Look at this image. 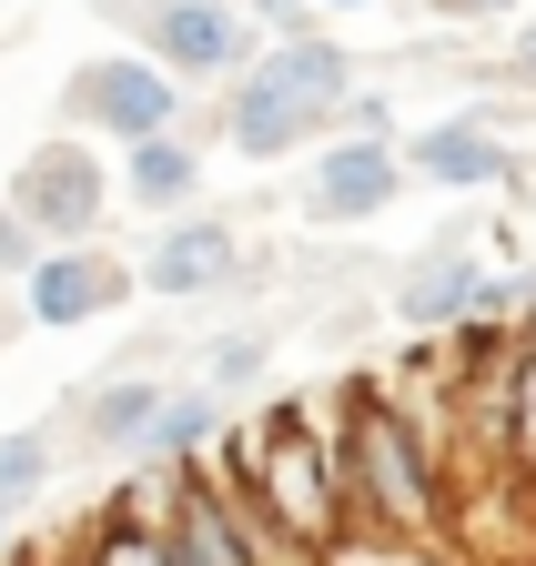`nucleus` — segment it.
Returning a JSON list of instances; mask_svg holds the SVG:
<instances>
[{
    "mask_svg": "<svg viewBox=\"0 0 536 566\" xmlns=\"http://www.w3.org/2000/svg\"><path fill=\"white\" fill-rule=\"evenodd\" d=\"M304 405H314L324 446H334L355 536L435 546V536H445V436H435V415L395 405V385H324V395H304Z\"/></svg>",
    "mask_w": 536,
    "mask_h": 566,
    "instance_id": "obj_1",
    "label": "nucleus"
},
{
    "mask_svg": "<svg viewBox=\"0 0 536 566\" xmlns=\"http://www.w3.org/2000/svg\"><path fill=\"white\" fill-rule=\"evenodd\" d=\"M223 465H233V485L253 495L263 516H274L304 556H334L355 536V506H345V475H334V446H324V424H314V405L294 395V405H263L243 436L223 446Z\"/></svg>",
    "mask_w": 536,
    "mask_h": 566,
    "instance_id": "obj_2",
    "label": "nucleus"
},
{
    "mask_svg": "<svg viewBox=\"0 0 536 566\" xmlns=\"http://www.w3.org/2000/svg\"><path fill=\"white\" fill-rule=\"evenodd\" d=\"M345 92H355V61L334 51L324 31H274L263 61L243 71L233 102H223V142H233L243 163H284V153H304L314 132H334Z\"/></svg>",
    "mask_w": 536,
    "mask_h": 566,
    "instance_id": "obj_3",
    "label": "nucleus"
},
{
    "mask_svg": "<svg viewBox=\"0 0 536 566\" xmlns=\"http://www.w3.org/2000/svg\"><path fill=\"white\" fill-rule=\"evenodd\" d=\"M112 11L143 31V51L172 61L182 82H243L263 61V21L243 0H112Z\"/></svg>",
    "mask_w": 536,
    "mask_h": 566,
    "instance_id": "obj_4",
    "label": "nucleus"
},
{
    "mask_svg": "<svg viewBox=\"0 0 536 566\" xmlns=\"http://www.w3.org/2000/svg\"><path fill=\"white\" fill-rule=\"evenodd\" d=\"M395 314H406L416 334H455V324H476V314H506V324H536V263L526 273H496L476 253H425L406 283H395Z\"/></svg>",
    "mask_w": 536,
    "mask_h": 566,
    "instance_id": "obj_5",
    "label": "nucleus"
},
{
    "mask_svg": "<svg viewBox=\"0 0 536 566\" xmlns=\"http://www.w3.org/2000/svg\"><path fill=\"white\" fill-rule=\"evenodd\" d=\"M61 102H72V122H82V132L143 142V132H172V122H182V71H172V61H153V51H112V61H82Z\"/></svg>",
    "mask_w": 536,
    "mask_h": 566,
    "instance_id": "obj_6",
    "label": "nucleus"
},
{
    "mask_svg": "<svg viewBox=\"0 0 536 566\" xmlns=\"http://www.w3.org/2000/svg\"><path fill=\"white\" fill-rule=\"evenodd\" d=\"M11 202L31 212L41 243H92L112 212V172L92 163V142H41V153L11 172Z\"/></svg>",
    "mask_w": 536,
    "mask_h": 566,
    "instance_id": "obj_7",
    "label": "nucleus"
},
{
    "mask_svg": "<svg viewBox=\"0 0 536 566\" xmlns=\"http://www.w3.org/2000/svg\"><path fill=\"white\" fill-rule=\"evenodd\" d=\"M406 153H395L385 132H334L324 142V163H314V182H304V223H324V233H345V223H375V212L406 192Z\"/></svg>",
    "mask_w": 536,
    "mask_h": 566,
    "instance_id": "obj_8",
    "label": "nucleus"
},
{
    "mask_svg": "<svg viewBox=\"0 0 536 566\" xmlns=\"http://www.w3.org/2000/svg\"><path fill=\"white\" fill-rule=\"evenodd\" d=\"M143 273H122L102 243H61V253H41L31 273H21V304H31V324H92V314H112L122 294Z\"/></svg>",
    "mask_w": 536,
    "mask_h": 566,
    "instance_id": "obj_9",
    "label": "nucleus"
},
{
    "mask_svg": "<svg viewBox=\"0 0 536 566\" xmlns=\"http://www.w3.org/2000/svg\"><path fill=\"white\" fill-rule=\"evenodd\" d=\"M406 163H416V182H435V192H496V182H516V142H506L486 112H455V122H435V132L406 142Z\"/></svg>",
    "mask_w": 536,
    "mask_h": 566,
    "instance_id": "obj_10",
    "label": "nucleus"
},
{
    "mask_svg": "<svg viewBox=\"0 0 536 566\" xmlns=\"http://www.w3.org/2000/svg\"><path fill=\"white\" fill-rule=\"evenodd\" d=\"M243 273V243H233V223H213V212H182V223L143 253V283L162 304H192V294H223V283Z\"/></svg>",
    "mask_w": 536,
    "mask_h": 566,
    "instance_id": "obj_11",
    "label": "nucleus"
},
{
    "mask_svg": "<svg viewBox=\"0 0 536 566\" xmlns=\"http://www.w3.org/2000/svg\"><path fill=\"white\" fill-rule=\"evenodd\" d=\"M122 192L143 202V212H182L192 192H203V142H192L182 122H172V132H143V142H122Z\"/></svg>",
    "mask_w": 536,
    "mask_h": 566,
    "instance_id": "obj_12",
    "label": "nucleus"
},
{
    "mask_svg": "<svg viewBox=\"0 0 536 566\" xmlns=\"http://www.w3.org/2000/svg\"><path fill=\"white\" fill-rule=\"evenodd\" d=\"M153 415H162V385L153 375H112V385H92V405H82V446H153Z\"/></svg>",
    "mask_w": 536,
    "mask_h": 566,
    "instance_id": "obj_13",
    "label": "nucleus"
},
{
    "mask_svg": "<svg viewBox=\"0 0 536 566\" xmlns=\"http://www.w3.org/2000/svg\"><path fill=\"white\" fill-rule=\"evenodd\" d=\"M213 446H223V385H182V395H162L143 455H213Z\"/></svg>",
    "mask_w": 536,
    "mask_h": 566,
    "instance_id": "obj_14",
    "label": "nucleus"
},
{
    "mask_svg": "<svg viewBox=\"0 0 536 566\" xmlns=\"http://www.w3.org/2000/svg\"><path fill=\"white\" fill-rule=\"evenodd\" d=\"M203 385H223V395L263 385V334H213L203 344Z\"/></svg>",
    "mask_w": 536,
    "mask_h": 566,
    "instance_id": "obj_15",
    "label": "nucleus"
},
{
    "mask_svg": "<svg viewBox=\"0 0 536 566\" xmlns=\"http://www.w3.org/2000/svg\"><path fill=\"white\" fill-rule=\"evenodd\" d=\"M41 475H51V436H0V506L41 495Z\"/></svg>",
    "mask_w": 536,
    "mask_h": 566,
    "instance_id": "obj_16",
    "label": "nucleus"
},
{
    "mask_svg": "<svg viewBox=\"0 0 536 566\" xmlns=\"http://www.w3.org/2000/svg\"><path fill=\"white\" fill-rule=\"evenodd\" d=\"M324 566H435L425 546H406V536H345Z\"/></svg>",
    "mask_w": 536,
    "mask_h": 566,
    "instance_id": "obj_17",
    "label": "nucleus"
},
{
    "mask_svg": "<svg viewBox=\"0 0 536 566\" xmlns=\"http://www.w3.org/2000/svg\"><path fill=\"white\" fill-rule=\"evenodd\" d=\"M41 263V233H31V212L21 202H0V273H31Z\"/></svg>",
    "mask_w": 536,
    "mask_h": 566,
    "instance_id": "obj_18",
    "label": "nucleus"
},
{
    "mask_svg": "<svg viewBox=\"0 0 536 566\" xmlns=\"http://www.w3.org/2000/svg\"><path fill=\"white\" fill-rule=\"evenodd\" d=\"M243 11H253L263 31H314V21H324V0H243Z\"/></svg>",
    "mask_w": 536,
    "mask_h": 566,
    "instance_id": "obj_19",
    "label": "nucleus"
},
{
    "mask_svg": "<svg viewBox=\"0 0 536 566\" xmlns=\"http://www.w3.org/2000/svg\"><path fill=\"white\" fill-rule=\"evenodd\" d=\"M334 132H385V142H395V102H375V92H345V112H334Z\"/></svg>",
    "mask_w": 536,
    "mask_h": 566,
    "instance_id": "obj_20",
    "label": "nucleus"
},
{
    "mask_svg": "<svg viewBox=\"0 0 536 566\" xmlns=\"http://www.w3.org/2000/svg\"><path fill=\"white\" fill-rule=\"evenodd\" d=\"M425 11H445V21H506L516 0H425Z\"/></svg>",
    "mask_w": 536,
    "mask_h": 566,
    "instance_id": "obj_21",
    "label": "nucleus"
},
{
    "mask_svg": "<svg viewBox=\"0 0 536 566\" xmlns=\"http://www.w3.org/2000/svg\"><path fill=\"white\" fill-rule=\"evenodd\" d=\"M506 71H516V82H526V92H536V21L516 31V51H506Z\"/></svg>",
    "mask_w": 536,
    "mask_h": 566,
    "instance_id": "obj_22",
    "label": "nucleus"
},
{
    "mask_svg": "<svg viewBox=\"0 0 536 566\" xmlns=\"http://www.w3.org/2000/svg\"><path fill=\"white\" fill-rule=\"evenodd\" d=\"M324 11H365V0H324Z\"/></svg>",
    "mask_w": 536,
    "mask_h": 566,
    "instance_id": "obj_23",
    "label": "nucleus"
},
{
    "mask_svg": "<svg viewBox=\"0 0 536 566\" xmlns=\"http://www.w3.org/2000/svg\"><path fill=\"white\" fill-rule=\"evenodd\" d=\"M72 566H92V556H72Z\"/></svg>",
    "mask_w": 536,
    "mask_h": 566,
    "instance_id": "obj_24",
    "label": "nucleus"
}]
</instances>
